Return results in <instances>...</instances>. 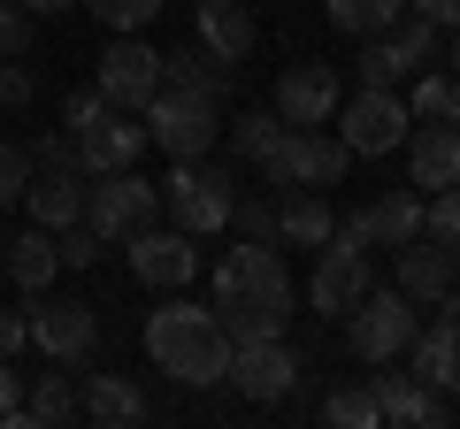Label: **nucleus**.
<instances>
[{
	"mask_svg": "<svg viewBox=\"0 0 460 429\" xmlns=\"http://www.w3.org/2000/svg\"><path fill=\"white\" fill-rule=\"evenodd\" d=\"M146 361L169 368L177 383H223L230 376V337L215 322V307H192V299H169V307L146 314Z\"/></svg>",
	"mask_w": 460,
	"mask_h": 429,
	"instance_id": "nucleus-1",
	"label": "nucleus"
},
{
	"mask_svg": "<svg viewBox=\"0 0 460 429\" xmlns=\"http://www.w3.org/2000/svg\"><path fill=\"white\" fill-rule=\"evenodd\" d=\"M215 314H292V268L277 246L246 238L215 268Z\"/></svg>",
	"mask_w": 460,
	"mask_h": 429,
	"instance_id": "nucleus-2",
	"label": "nucleus"
},
{
	"mask_svg": "<svg viewBox=\"0 0 460 429\" xmlns=\"http://www.w3.org/2000/svg\"><path fill=\"white\" fill-rule=\"evenodd\" d=\"M345 162H353V146H345L338 131H323V123H284V138L261 153V177L277 184V192H292V184L330 192V184L345 177Z\"/></svg>",
	"mask_w": 460,
	"mask_h": 429,
	"instance_id": "nucleus-3",
	"label": "nucleus"
},
{
	"mask_svg": "<svg viewBox=\"0 0 460 429\" xmlns=\"http://www.w3.org/2000/svg\"><path fill=\"white\" fill-rule=\"evenodd\" d=\"M154 207H162V184H146L138 169H115V177L84 184V231H93L100 246H131L154 223Z\"/></svg>",
	"mask_w": 460,
	"mask_h": 429,
	"instance_id": "nucleus-4",
	"label": "nucleus"
},
{
	"mask_svg": "<svg viewBox=\"0 0 460 429\" xmlns=\"http://www.w3.org/2000/svg\"><path fill=\"white\" fill-rule=\"evenodd\" d=\"M162 207L177 214V231H192V238H208V231H223L230 223V207H238V177H230L223 162H177L169 169V184H162Z\"/></svg>",
	"mask_w": 460,
	"mask_h": 429,
	"instance_id": "nucleus-5",
	"label": "nucleus"
},
{
	"mask_svg": "<svg viewBox=\"0 0 460 429\" xmlns=\"http://www.w3.org/2000/svg\"><path fill=\"white\" fill-rule=\"evenodd\" d=\"M414 330H422L414 299H407V292H376V284L361 292V307L345 314V337H353V353H361L368 368H392L399 353L414 346Z\"/></svg>",
	"mask_w": 460,
	"mask_h": 429,
	"instance_id": "nucleus-6",
	"label": "nucleus"
},
{
	"mask_svg": "<svg viewBox=\"0 0 460 429\" xmlns=\"http://www.w3.org/2000/svg\"><path fill=\"white\" fill-rule=\"evenodd\" d=\"M138 116H146V146H162L169 162H199V153L215 146V131H223V123H215V100L169 92V84L138 108Z\"/></svg>",
	"mask_w": 460,
	"mask_h": 429,
	"instance_id": "nucleus-7",
	"label": "nucleus"
},
{
	"mask_svg": "<svg viewBox=\"0 0 460 429\" xmlns=\"http://www.w3.org/2000/svg\"><path fill=\"white\" fill-rule=\"evenodd\" d=\"M338 138L353 153H392V146H407V131H414V116H407V100L392 92V84H361L353 100H338Z\"/></svg>",
	"mask_w": 460,
	"mask_h": 429,
	"instance_id": "nucleus-8",
	"label": "nucleus"
},
{
	"mask_svg": "<svg viewBox=\"0 0 460 429\" xmlns=\"http://www.w3.org/2000/svg\"><path fill=\"white\" fill-rule=\"evenodd\" d=\"M93 84H100V100H108V108H131V116H138V108L162 92V54H154L138 31H123V39L93 62Z\"/></svg>",
	"mask_w": 460,
	"mask_h": 429,
	"instance_id": "nucleus-9",
	"label": "nucleus"
},
{
	"mask_svg": "<svg viewBox=\"0 0 460 429\" xmlns=\"http://www.w3.org/2000/svg\"><path fill=\"white\" fill-rule=\"evenodd\" d=\"M299 353L284 346V337H253V346H230V391L238 398H253V407H277V398H292V383H299Z\"/></svg>",
	"mask_w": 460,
	"mask_h": 429,
	"instance_id": "nucleus-10",
	"label": "nucleus"
},
{
	"mask_svg": "<svg viewBox=\"0 0 460 429\" xmlns=\"http://www.w3.org/2000/svg\"><path fill=\"white\" fill-rule=\"evenodd\" d=\"M368 246H345V238H330V246H314V276H307V307L314 314H353L368 292Z\"/></svg>",
	"mask_w": 460,
	"mask_h": 429,
	"instance_id": "nucleus-11",
	"label": "nucleus"
},
{
	"mask_svg": "<svg viewBox=\"0 0 460 429\" xmlns=\"http://www.w3.org/2000/svg\"><path fill=\"white\" fill-rule=\"evenodd\" d=\"M31 346L47 353L54 368H84L100 353V314L77 307V299H47V307L31 314Z\"/></svg>",
	"mask_w": 460,
	"mask_h": 429,
	"instance_id": "nucleus-12",
	"label": "nucleus"
},
{
	"mask_svg": "<svg viewBox=\"0 0 460 429\" xmlns=\"http://www.w3.org/2000/svg\"><path fill=\"white\" fill-rule=\"evenodd\" d=\"M69 138H77V169L84 177H115V169H131L138 146H146V116L108 108L100 123H84V131H69Z\"/></svg>",
	"mask_w": 460,
	"mask_h": 429,
	"instance_id": "nucleus-13",
	"label": "nucleus"
},
{
	"mask_svg": "<svg viewBox=\"0 0 460 429\" xmlns=\"http://www.w3.org/2000/svg\"><path fill=\"white\" fill-rule=\"evenodd\" d=\"M123 253H131V276L154 284V292H184L192 268H199V238L192 231H138Z\"/></svg>",
	"mask_w": 460,
	"mask_h": 429,
	"instance_id": "nucleus-14",
	"label": "nucleus"
},
{
	"mask_svg": "<svg viewBox=\"0 0 460 429\" xmlns=\"http://www.w3.org/2000/svg\"><path fill=\"white\" fill-rule=\"evenodd\" d=\"M407 184L422 199L460 184V123H414L407 131Z\"/></svg>",
	"mask_w": 460,
	"mask_h": 429,
	"instance_id": "nucleus-15",
	"label": "nucleus"
},
{
	"mask_svg": "<svg viewBox=\"0 0 460 429\" xmlns=\"http://www.w3.org/2000/svg\"><path fill=\"white\" fill-rule=\"evenodd\" d=\"M338 69H330V62H292V69H284V77H277V100H269V108H277V116L284 123H330V116H338Z\"/></svg>",
	"mask_w": 460,
	"mask_h": 429,
	"instance_id": "nucleus-16",
	"label": "nucleus"
},
{
	"mask_svg": "<svg viewBox=\"0 0 460 429\" xmlns=\"http://www.w3.org/2000/svg\"><path fill=\"white\" fill-rule=\"evenodd\" d=\"M162 84H169V92H199V100H215V108H223V100L238 92V69H230L223 54H208V47L192 39V47L162 54Z\"/></svg>",
	"mask_w": 460,
	"mask_h": 429,
	"instance_id": "nucleus-17",
	"label": "nucleus"
},
{
	"mask_svg": "<svg viewBox=\"0 0 460 429\" xmlns=\"http://www.w3.org/2000/svg\"><path fill=\"white\" fill-rule=\"evenodd\" d=\"M192 16H199L192 39H199L208 54H223L230 69L253 54V8H246V0H192Z\"/></svg>",
	"mask_w": 460,
	"mask_h": 429,
	"instance_id": "nucleus-18",
	"label": "nucleus"
},
{
	"mask_svg": "<svg viewBox=\"0 0 460 429\" xmlns=\"http://www.w3.org/2000/svg\"><path fill=\"white\" fill-rule=\"evenodd\" d=\"M368 391H376V414H384V422H407V429H445V407H453V398L429 391L414 368H407V376H376Z\"/></svg>",
	"mask_w": 460,
	"mask_h": 429,
	"instance_id": "nucleus-19",
	"label": "nucleus"
},
{
	"mask_svg": "<svg viewBox=\"0 0 460 429\" xmlns=\"http://www.w3.org/2000/svg\"><path fill=\"white\" fill-rule=\"evenodd\" d=\"M460 284V253H445L438 238H407L399 246V292L414 299V307H429L438 292H453Z\"/></svg>",
	"mask_w": 460,
	"mask_h": 429,
	"instance_id": "nucleus-20",
	"label": "nucleus"
},
{
	"mask_svg": "<svg viewBox=\"0 0 460 429\" xmlns=\"http://www.w3.org/2000/svg\"><path fill=\"white\" fill-rule=\"evenodd\" d=\"M407 361H414V376H422L429 391L460 398V322H453V314H438V322H429V330H414Z\"/></svg>",
	"mask_w": 460,
	"mask_h": 429,
	"instance_id": "nucleus-21",
	"label": "nucleus"
},
{
	"mask_svg": "<svg viewBox=\"0 0 460 429\" xmlns=\"http://www.w3.org/2000/svg\"><path fill=\"white\" fill-rule=\"evenodd\" d=\"M23 199H31V223H39V231H69V223H84V184H77V169H31Z\"/></svg>",
	"mask_w": 460,
	"mask_h": 429,
	"instance_id": "nucleus-22",
	"label": "nucleus"
},
{
	"mask_svg": "<svg viewBox=\"0 0 460 429\" xmlns=\"http://www.w3.org/2000/svg\"><path fill=\"white\" fill-rule=\"evenodd\" d=\"M330 231H338L330 192H307V184H292V192L277 199V238H284V246H330Z\"/></svg>",
	"mask_w": 460,
	"mask_h": 429,
	"instance_id": "nucleus-23",
	"label": "nucleus"
},
{
	"mask_svg": "<svg viewBox=\"0 0 460 429\" xmlns=\"http://www.w3.org/2000/svg\"><path fill=\"white\" fill-rule=\"evenodd\" d=\"M361 231H368V246H407V238H422V192H384V199H368L361 207Z\"/></svg>",
	"mask_w": 460,
	"mask_h": 429,
	"instance_id": "nucleus-24",
	"label": "nucleus"
},
{
	"mask_svg": "<svg viewBox=\"0 0 460 429\" xmlns=\"http://www.w3.org/2000/svg\"><path fill=\"white\" fill-rule=\"evenodd\" d=\"M8 253V276H16V292H47L54 276H62V246H54V231H16V246H0Z\"/></svg>",
	"mask_w": 460,
	"mask_h": 429,
	"instance_id": "nucleus-25",
	"label": "nucleus"
},
{
	"mask_svg": "<svg viewBox=\"0 0 460 429\" xmlns=\"http://www.w3.org/2000/svg\"><path fill=\"white\" fill-rule=\"evenodd\" d=\"M77 407L93 414V422H108V429H138L146 422V398H138V383H123V376H84Z\"/></svg>",
	"mask_w": 460,
	"mask_h": 429,
	"instance_id": "nucleus-26",
	"label": "nucleus"
},
{
	"mask_svg": "<svg viewBox=\"0 0 460 429\" xmlns=\"http://www.w3.org/2000/svg\"><path fill=\"white\" fill-rule=\"evenodd\" d=\"M407 116H414V123H460V77H453V69H429V77H414Z\"/></svg>",
	"mask_w": 460,
	"mask_h": 429,
	"instance_id": "nucleus-27",
	"label": "nucleus"
},
{
	"mask_svg": "<svg viewBox=\"0 0 460 429\" xmlns=\"http://www.w3.org/2000/svg\"><path fill=\"white\" fill-rule=\"evenodd\" d=\"M399 16H407V0H330V23H338V31H353V39L392 31Z\"/></svg>",
	"mask_w": 460,
	"mask_h": 429,
	"instance_id": "nucleus-28",
	"label": "nucleus"
},
{
	"mask_svg": "<svg viewBox=\"0 0 460 429\" xmlns=\"http://www.w3.org/2000/svg\"><path fill=\"white\" fill-rule=\"evenodd\" d=\"M23 414H31L39 429H62L69 414H77V383H69L62 368H47V376L31 383V398H23Z\"/></svg>",
	"mask_w": 460,
	"mask_h": 429,
	"instance_id": "nucleus-29",
	"label": "nucleus"
},
{
	"mask_svg": "<svg viewBox=\"0 0 460 429\" xmlns=\"http://www.w3.org/2000/svg\"><path fill=\"white\" fill-rule=\"evenodd\" d=\"M323 422L330 429H376L384 414H376V391H368V383H338V391L323 398Z\"/></svg>",
	"mask_w": 460,
	"mask_h": 429,
	"instance_id": "nucleus-30",
	"label": "nucleus"
},
{
	"mask_svg": "<svg viewBox=\"0 0 460 429\" xmlns=\"http://www.w3.org/2000/svg\"><path fill=\"white\" fill-rule=\"evenodd\" d=\"M384 39H392V54H399L407 69H422L429 54H438V23H429V16H414V8H407V16H399Z\"/></svg>",
	"mask_w": 460,
	"mask_h": 429,
	"instance_id": "nucleus-31",
	"label": "nucleus"
},
{
	"mask_svg": "<svg viewBox=\"0 0 460 429\" xmlns=\"http://www.w3.org/2000/svg\"><path fill=\"white\" fill-rule=\"evenodd\" d=\"M422 238H438L445 253H460V184H453V192H429V199H422Z\"/></svg>",
	"mask_w": 460,
	"mask_h": 429,
	"instance_id": "nucleus-32",
	"label": "nucleus"
},
{
	"mask_svg": "<svg viewBox=\"0 0 460 429\" xmlns=\"http://www.w3.org/2000/svg\"><path fill=\"white\" fill-rule=\"evenodd\" d=\"M84 8H93L108 31H146V23L169 8V0H84Z\"/></svg>",
	"mask_w": 460,
	"mask_h": 429,
	"instance_id": "nucleus-33",
	"label": "nucleus"
},
{
	"mask_svg": "<svg viewBox=\"0 0 460 429\" xmlns=\"http://www.w3.org/2000/svg\"><path fill=\"white\" fill-rule=\"evenodd\" d=\"M230 138H238V153H246V162H261V153L284 138V116H277V108H253V116H238V131H230Z\"/></svg>",
	"mask_w": 460,
	"mask_h": 429,
	"instance_id": "nucleus-34",
	"label": "nucleus"
},
{
	"mask_svg": "<svg viewBox=\"0 0 460 429\" xmlns=\"http://www.w3.org/2000/svg\"><path fill=\"white\" fill-rule=\"evenodd\" d=\"M353 69H361V84H399V77H407V62H399V54H392V39H361V54H353Z\"/></svg>",
	"mask_w": 460,
	"mask_h": 429,
	"instance_id": "nucleus-35",
	"label": "nucleus"
},
{
	"mask_svg": "<svg viewBox=\"0 0 460 429\" xmlns=\"http://www.w3.org/2000/svg\"><path fill=\"white\" fill-rule=\"evenodd\" d=\"M31 8H23V0H0V62H23V54H31Z\"/></svg>",
	"mask_w": 460,
	"mask_h": 429,
	"instance_id": "nucleus-36",
	"label": "nucleus"
},
{
	"mask_svg": "<svg viewBox=\"0 0 460 429\" xmlns=\"http://www.w3.org/2000/svg\"><path fill=\"white\" fill-rule=\"evenodd\" d=\"M31 184V146H16V138H0V207Z\"/></svg>",
	"mask_w": 460,
	"mask_h": 429,
	"instance_id": "nucleus-37",
	"label": "nucleus"
},
{
	"mask_svg": "<svg viewBox=\"0 0 460 429\" xmlns=\"http://www.w3.org/2000/svg\"><path fill=\"white\" fill-rule=\"evenodd\" d=\"M230 223H238L246 238H261V246H277V207H269V199H238V207H230Z\"/></svg>",
	"mask_w": 460,
	"mask_h": 429,
	"instance_id": "nucleus-38",
	"label": "nucleus"
},
{
	"mask_svg": "<svg viewBox=\"0 0 460 429\" xmlns=\"http://www.w3.org/2000/svg\"><path fill=\"white\" fill-rule=\"evenodd\" d=\"M54 246H62V268H93V261H100V238L84 231V223H69V231H54Z\"/></svg>",
	"mask_w": 460,
	"mask_h": 429,
	"instance_id": "nucleus-39",
	"label": "nucleus"
},
{
	"mask_svg": "<svg viewBox=\"0 0 460 429\" xmlns=\"http://www.w3.org/2000/svg\"><path fill=\"white\" fill-rule=\"evenodd\" d=\"M31 92H39V77L23 62H0V108H31Z\"/></svg>",
	"mask_w": 460,
	"mask_h": 429,
	"instance_id": "nucleus-40",
	"label": "nucleus"
},
{
	"mask_svg": "<svg viewBox=\"0 0 460 429\" xmlns=\"http://www.w3.org/2000/svg\"><path fill=\"white\" fill-rule=\"evenodd\" d=\"M31 169H77V138H39V146H31Z\"/></svg>",
	"mask_w": 460,
	"mask_h": 429,
	"instance_id": "nucleus-41",
	"label": "nucleus"
},
{
	"mask_svg": "<svg viewBox=\"0 0 460 429\" xmlns=\"http://www.w3.org/2000/svg\"><path fill=\"white\" fill-rule=\"evenodd\" d=\"M100 116H108V100H100V84H93V92H69V131H84V123H100Z\"/></svg>",
	"mask_w": 460,
	"mask_h": 429,
	"instance_id": "nucleus-42",
	"label": "nucleus"
},
{
	"mask_svg": "<svg viewBox=\"0 0 460 429\" xmlns=\"http://www.w3.org/2000/svg\"><path fill=\"white\" fill-rule=\"evenodd\" d=\"M23 346H31V322H23V314H8V307H0V361H16Z\"/></svg>",
	"mask_w": 460,
	"mask_h": 429,
	"instance_id": "nucleus-43",
	"label": "nucleus"
},
{
	"mask_svg": "<svg viewBox=\"0 0 460 429\" xmlns=\"http://www.w3.org/2000/svg\"><path fill=\"white\" fill-rule=\"evenodd\" d=\"M414 16H429L438 31H460V0H407Z\"/></svg>",
	"mask_w": 460,
	"mask_h": 429,
	"instance_id": "nucleus-44",
	"label": "nucleus"
},
{
	"mask_svg": "<svg viewBox=\"0 0 460 429\" xmlns=\"http://www.w3.org/2000/svg\"><path fill=\"white\" fill-rule=\"evenodd\" d=\"M23 407V383H16V361H0V422Z\"/></svg>",
	"mask_w": 460,
	"mask_h": 429,
	"instance_id": "nucleus-45",
	"label": "nucleus"
},
{
	"mask_svg": "<svg viewBox=\"0 0 460 429\" xmlns=\"http://www.w3.org/2000/svg\"><path fill=\"white\" fill-rule=\"evenodd\" d=\"M31 16H62V8H77V0H23Z\"/></svg>",
	"mask_w": 460,
	"mask_h": 429,
	"instance_id": "nucleus-46",
	"label": "nucleus"
},
{
	"mask_svg": "<svg viewBox=\"0 0 460 429\" xmlns=\"http://www.w3.org/2000/svg\"><path fill=\"white\" fill-rule=\"evenodd\" d=\"M445 69H453V77H460V31H453V62H445Z\"/></svg>",
	"mask_w": 460,
	"mask_h": 429,
	"instance_id": "nucleus-47",
	"label": "nucleus"
},
{
	"mask_svg": "<svg viewBox=\"0 0 460 429\" xmlns=\"http://www.w3.org/2000/svg\"><path fill=\"white\" fill-rule=\"evenodd\" d=\"M0 276H8V253H0Z\"/></svg>",
	"mask_w": 460,
	"mask_h": 429,
	"instance_id": "nucleus-48",
	"label": "nucleus"
}]
</instances>
